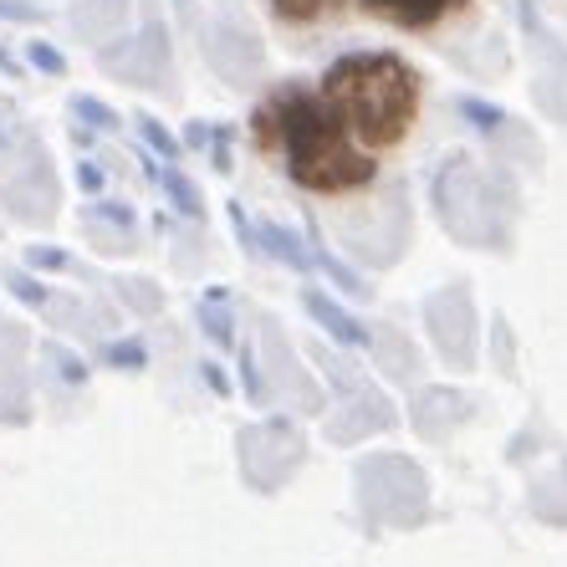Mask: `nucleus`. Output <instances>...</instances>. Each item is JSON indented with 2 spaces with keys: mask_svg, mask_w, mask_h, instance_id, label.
I'll return each mask as SVG.
<instances>
[{
  "mask_svg": "<svg viewBox=\"0 0 567 567\" xmlns=\"http://www.w3.org/2000/svg\"><path fill=\"white\" fill-rule=\"evenodd\" d=\"M251 138L261 154H277L287 174L312 195H348L373 185L369 148L343 128V118L328 107V97L307 82H281L251 113Z\"/></svg>",
  "mask_w": 567,
  "mask_h": 567,
  "instance_id": "1",
  "label": "nucleus"
},
{
  "mask_svg": "<svg viewBox=\"0 0 567 567\" xmlns=\"http://www.w3.org/2000/svg\"><path fill=\"white\" fill-rule=\"evenodd\" d=\"M328 107L363 148H394L420 118V78L394 52H348L322 72Z\"/></svg>",
  "mask_w": 567,
  "mask_h": 567,
  "instance_id": "2",
  "label": "nucleus"
},
{
  "mask_svg": "<svg viewBox=\"0 0 567 567\" xmlns=\"http://www.w3.org/2000/svg\"><path fill=\"white\" fill-rule=\"evenodd\" d=\"M363 11H373L379 21H389L399 31H430L445 16L465 11V0H363Z\"/></svg>",
  "mask_w": 567,
  "mask_h": 567,
  "instance_id": "3",
  "label": "nucleus"
},
{
  "mask_svg": "<svg viewBox=\"0 0 567 567\" xmlns=\"http://www.w3.org/2000/svg\"><path fill=\"white\" fill-rule=\"evenodd\" d=\"M338 0H271V11L281 16V21H291V27H307V21H317V16H328Z\"/></svg>",
  "mask_w": 567,
  "mask_h": 567,
  "instance_id": "4",
  "label": "nucleus"
},
{
  "mask_svg": "<svg viewBox=\"0 0 567 567\" xmlns=\"http://www.w3.org/2000/svg\"><path fill=\"white\" fill-rule=\"evenodd\" d=\"M154 174H158V185H169V195L179 199V205H185L189 215L199 210V199H195V189H189V179H185V174H179V169H154Z\"/></svg>",
  "mask_w": 567,
  "mask_h": 567,
  "instance_id": "5",
  "label": "nucleus"
},
{
  "mask_svg": "<svg viewBox=\"0 0 567 567\" xmlns=\"http://www.w3.org/2000/svg\"><path fill=\"white\" fill-rule=\"evenodd\" d=\"M144 138H148V144H154V148H158V154L179 158V144H174V138H169V133H164V128H158L154 118H144Z\"/></svg>",
  "mask_w": 567,
  "mask_h": 567,
  "instance_id": "6",
  "label": "nucleus"
},
{
  "mask_svg": "<svg viewBox=\"0 0 567 567\" xmlns=\"http://www.w3.org/2000/svg\"><path fill=\"white\" fill-rule=\"evenodd\" d=\"M78 113L82 118H97V128H113V113L103 103H93V97H78Z\"/></svg>",
  "mask_w": 567,
  "mask_h": 567,
  "instance_id": "7",
  "label": "nucleus"
},
{
  "mask_svg": "<svg viewBox=\"0 0 567 567\" xmlns=\"http://www.w3.org/2000/svg\"><path fill=\"white\" fill-rule=\"evenodd\" d=\"M31 56H37V66H47V72H62V56L47 52V47H31Z\"/></svg>",
  "mask_w": 567,
  "mask_h": 567,
  "instance_id": "8",
  "label": "nucleus"
}]
</instances>
